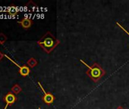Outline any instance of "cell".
Masks as SVG:
<instances>
[{"label":"cell","instance_id":"obj_1","mask_svg":"<svg viewBox=\"0 0 129 109\" xmlns=\"http://www.w3.org/2000/svg\"><path fill=\"white\" fill-rule=\"evenodd\" d=\"M37 43L46 54H50L61 43V41L58 39L50 31H47L37 42Z\"/></svg>","mask_w":129,"mask_h":109},{"label":"cell","instance_id":"obj_2","mask_svg":"<svg viewBox=\"0 0 129 109\" xmlns=\"http://www.w3.org/2000/svg\"><path fill=\"white\" fill-rule=\"evenodd\" d=\"M80 62L82 64H84L86 67H87L88 69L86 71V74L94 83H98L101 80V78L106 74V71L101 67V65L100 64H98L96 62L93 63L92 66H89L83 60H80Z\"/></svg>","mask_w":129,"mask_h":109},{"label":"cell","instance_id":"obj_3","mask_svg":"<svg viewBox=\"0 0 129 109\" xmlns=\"http://www.w3.org/2000/svg\"><path fill=\"white\" fill-rule=\"evenodd\" d=\"M38 85H39V86L40 87L42 92H43V94H44V95L42 97L43 101L46 104L50 105V104H51L52 103H53V101H55V96L53 95V94H52L51 92H46V91L43 89L42 84H41L40 82H38Z\"/></svg>","mask_w":129,"mask_h":109},{"label":"cell","instance_id":"obj_4","mask_svg":"<svg viewBox=\"0 0 129 109\" xmlns=\"http://www.w3.org/2000/svg\"><path fill=\"white\" fill-rule=\"evenodd\" d=\"M3 101L6 103V106L4 109H7L9 106H12L18 100V98L16 97V95L12 93L11 91L8 92L4 96H3Z\"/></svg>","mask_w":129,"mask_h":109},{"label":"cell","instance_id":"obj_5","mask_svg":"<svg viewBox=\"0 0 129 109\" xmlns=\"http://www.w3.org/2000/svg\"><path fill=\"white\" fill-rule=\"evenodd\" d=\"M6 57H7L9 59H10L6 55ZM10 61H12L11 59H10ZM15 65H16L18 67V72H19V74L22 76V77H27V76H28L29 75V74L30 73V68L27 65H22V66H20V65H18V64H16L15 62H14L13 61H12Z\"/></svg>","mask_w":129,"mask_h":109},{"label":"cell","instance_id":"obj_6","mask_svg":"<svg viewBox=\"0 0 129 109\" xmlns=\"http://www.w3.org/2000/svg\"><path fill=\"white\" fill-rule=\"evenodd\" d=\"M18 24L20 26H21L24 29L27 30V29H29V28L32 26V24H33V21H32L31 19H30V18H22L21 21H18Z\"/></svg>","mask_w":129,"mask_h":109},{"label":"cell","instance_id":"obj_7","mask_svg":"<svg viewBox=\"0 0 129 109\" xmlns=\"http://www.w3.org/2000/svg\"><path fill=\"white\" fill-rule=\"evenodd\" d=\"M6 12H7V13H8L11 17H12V18L16 17V15L18 14V11L16 6H15L14 4L10 5V6L8 7V9H7V10H6Z\"/></svg>","mask_w":129,"mask_h":109},{"label":"cell","instance_id":"obj_8","mask_svg":"<svg viewBox=\"0 0 129 109\" xmlns=\"http://www.w3.org/2000/svg\"><path fill=\"white\" fill-rule=\"evenodd\" d=\"M38 65V62L36 59L34 58H30V59L27 60V65L30 68H33L34 67H36Z\"/></svg>","mask_w":129,"mask_h":109},{"label":"cell","instance_id":"obj_9","mask_svg":"<svg viewBox=\"0 0 129 109\" xmlns=\"http://www.w3.org/2000/svg\"><path fill=\"white\" fill-rule=\"evenodd\" d=\"M21 91H22V88H21V87L20 86V85L18 84V83L15 84V85L12 87V89H11V92H12V93H14L15 95L19 94Z\"/></svg>","mask_w":129,"mask_h":109},{"label":"cell","instance_id":"obj_10","mask_svg":"<svg viewBox=\"0 0 129 109\" xmlns=\"http://www.w3.org/2000/svg\"><path fill=\"white\" fill-rule=\"evenodd\" d=\"M8 37L3 33H0V45H4L5 42L7 41Z\"/></svg>","mask_w":129,"mask_h":109},{"label":"cell","instance_id":"obj_11","mask_svg":"<svg viewBox=\"0 0 129 109\" xmlns=\"http://www.w3.org/2000/svg\"><path fill=\"white\" fill-rule=\"evenodd\" d=\"M116 24H117V25H118V27H120V28H121V30H123V31L124 32V33H127V35L129 36V33H128V31H127V30L126 29H124V27H122V26H121V24H120L119 23L116 22Z\"/></svg>","mask_w":129,"mask_h":109},{"label":"cell","instance_id":"obj_12","mask_svg":"<svg viewBox=\"0 0 129 109\" xmlns=\"http://www.w3.org/2000/svg\"><path fill=\"white\" fill-rule=\"evenodd\" d=\"M6 56V55L3 54L1 51H0V62H1V61L3 60V59Z\"/></svg>","mask_w":129,"mask_h":109},{"label":"cell","instance_id":"obj_13","mask_svg":"<svg viewBox=\"0 0 129 109\" xmlns=\"http://www.w3.org/2000/svg\"><path fill=\"white\" fill-rule=\"evenodd\" d=\"M116 109H124L122 106H118V107H116Z\"/></svg>","mask_w":129,"mask_h":109},{"label":"cell","instance_id":"obj_14","mask_svg":"<svg viewBox=\"0 0 129 109\" xmlns=\"http://www.w3.org/2000/svg\"><path fill=\"white\" fill-rule=\"evenodd\" d=\"M38 109H41V108H40V107H39V108H38Z\"/></svg>","mask_w":129,"mask_h":109}]
</instances>
